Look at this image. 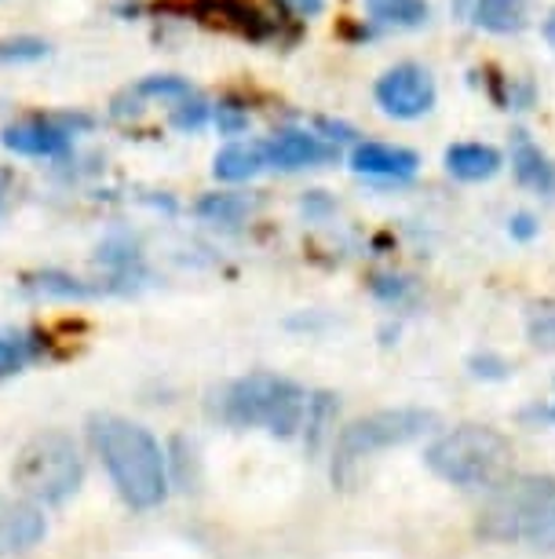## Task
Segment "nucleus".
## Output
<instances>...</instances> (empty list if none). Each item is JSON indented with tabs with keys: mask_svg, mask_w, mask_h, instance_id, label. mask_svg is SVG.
<instances>
[{
	"mask_svg": "<svg viewBox=\"0 0 555 559\" xmlns=\"http://www.w3.org/2000/svg\"><path fill=\"white\" fill-rule=\"evenodd\" d=\"M92 442H96L102 464H107L113 487L132 509H157L169 493V468L157 439L146 428L124 417L92 420Z\"/></svg>",
	"mask_w": 555,
	"mask_h": 559,
	"instance_id": "nucleus-1",
	"label": "nucleus"
},
{
	"mask_svg": "<svg viewBox=\"0 0 555 559\" xmlns=\"http://www.w3.org/2000/svg\"><path fill=\"white\" fill-rule=\"evenodd\" d=\"M555 520V479L552 476H508L497 483L475 520V534L494 545H538Z\"/></svg>",
	"mask_w": 555,
	"mask_h": 559,
	"instance_id": "nucleus-2",
	"label": "nucleus"
},
{
	"mask_svg": "<svg viewBox=\"0 0 555 559\" xmlns=\"http://www.w3.org/2000/svg\"><path fill=\"white\" fill-rule=\"evenodd\" d=\"M427 468L443 483L464 490L497 487L508 479L511 464V442L497 428L486 425H460L443 431L424 453Z\"/></svg>",
	"mask_w": 555,
	"mask_h": 559,
	"instance_id": "nucleus-3",
	"label": "nucleus"
},
{
	"mask_svg": "<svg viewBox=\"0 0 555 559\" xmlns=\"http://www.w3.org/2000/svg\"><path fill=\"white\" fill-rule=\"evenodd\" d=\"M12 479L29 504H62L85 479V461L67 431H40L19 450Z\"/></svg>",
	"mask_w": 555,
	"mask_h": 559,
	"instance_id": "nucleus-4",
	"label": "nucleus"
},
{
	"mask_svg": "<svg viewBox=\"0 0 555 559\" xmlns=\"http://www.w3.org/2000/svg\"><path fill=\"white\" fill-rule=\"evenodd\" d=\"M311 399L289 377L249 373L224 395V417L238 428H267L270 436H292L303 425Z\"/></svg>",
	"mask_w": 555,
	"mask_h": 559,
	"instance_id": "nucleus-5",
	"label": "nucleus"
},
{
	"mask_svg": "<svg viewBox=\"0 0 555 559\" xmlns=\"http://www.w3.org/2000/svg\"><path fill=\"white\" fill-rule=\"evenodd\" d=\"M432 428H438V417L432 409H417V406H395V409H376L359 420H351L348 428L337 436V457H333V476L343 479L351 464H359L365 457L391 447H406V442L427 436Z\"/></svg>",
	"mask_w": 555,
	"mask_h": 559,
	"instance_id": "nucleus-6",
	"label": "nucleus"
},
{
	"mask_svg": "<svg viewBox=\"0 0 555 559\" xmlns=\"http://www.w3.org/2000/svg\"><path fill=\"white\" fill-rule=\"evenodd\" d=\"M373 96L387 118L413 121V118H424V114L435 107V81H432V73L424 67H417V62H399V67L381 73Z\"/></svg>",
	"mask_w": 555,
	"mask_h": 559,
	"instance_id": "nucleus-7",
	"label": "nucleus"
},
{
	"mask_svg": "<svg viewBox=\"0 0 555 559\" xmlns=\"http://www.w3.org/2000/svg\"><path fill=\"white\" fill-rule=\"evenodd\" d=\"M0 143L23 157H59L70 151L73 129L67 121H19L8 124Z\"/></svg>",
	"mask_w": 555,
	"mask_h": 559,
	"instance_id": "nucleus-8",
	"label": "nucleus"
},
{
	"mask_svg": "<svg viewBox=\"0 0 555 559\" xmlns=\"http://www.w3.org/2000/svg\"><path fill=\"white\" fill-rule=\"evenodd\" d=\"M40 537H45V515L37 504L0 493V556L26 552Z\"/></svg>",
	"mask_w": 555,
	"mask_h": 559,
	"instance_id": "nucleus-9",
	"label": "nucleus"
},
{
	"mask_svg": "<svg viewBox=\"0 0 555 559\" xmlns=\"http://www.w3.org/2000/svg\"><path fill=\"white\" fill-rule=\"evenodd\" d=\"M351 168L359 176H370V179H413L417 168H421V157L406 146H391V143H359L351 151Z\"/></svg>",
	"mask_w": 555,
	"mask_h": 559,
	"instance_id": "nucleus-10",
	"label": "nucleus"
},
{
	"mask_svg": "<svg viewBox=\"0 0 555 559\" xmlns=\"http://www.w3.org/2000/svg\"><path fill=\"white\" fill-rule=\"evenodd\" d=\"M267 165L278 168H314V165H329L337 157V146H329L318 135L307 132H278L275 140L264 143Z\"/></svg>",
	"mask_w": 555,
	"mask_h": 559,
	"instance_id": "nucleus-11",
	"label": "nucleus"
},
{
	"mask_svg": "<svg viewBox=\"0 0 555 559\" xmlns=\"http://www.w3.org/2000/svg\"><path fill=\"white\" fill-rule=\"evenodd\" d=\"M500 165H505V157L486 143H454L446 151L449 176L464 179V183H483V179L500 173Z\"/></svg>",
	"mask_w": 555,
	"mask_h": 559,
	"instance_id": "nucleus-12",
	"label": "nucleus"
},
{
	"mask_svg": "<svg viewBox=\"0 0 555 559\" xmlns=\"http://www.w3.org/2000/svg\"><path fill=\"white\" fill-rule=\"evenodd\" d=\"M511 168L522 187L538 194H555V165L548 154H541V146L527 140V132H516V146H511Z\"/></svg>",
	"mask_w": 555,
	"mask_h": 559,
	"instance_id": "nucleus-13",
	"label": "nucleus"
},
{
	"mask_svg": "<svg viewBox=\"0 0 555 559\" xmlns=\"http://www.w3.org/2000/svg\"><path fill=\"white\" fill-rule=\"evenodd\" d=\"M264 165H267L264 143H230L216 154L213 173L224 183H242V179H253Z\"/></svg>",
	"mask_w": 555,
	"mask_h": 559,
	"instance_id": "nucleus-14",
	"label": "nucleus"
},
{
	"mask_svg": "<svg viewBox=\"0 0 555 559\" xmlns=\"http://www.w3.org/2000/svg\"><path fill=\"white\" fill-rule=\"evenodd\" d=\"M530 0H475V26L490 29V34H519L527 26Z\"/></svg>",
	"mask_w": 555,
	"mask_h": 559,
	"instance_id": "nucleus-15",
	"label": "nucleus"
},
{
	"mask_svg": "<svg viewBox=\"0 0 555 559\" xmlns=\"http://www.w3.org/2000/svg\"><path fill=\"white\" fill-rule=\"evenodd\" d=\"M205 12L208 15H216L219 23L230 26V29H238V34H245V37H267V23H264V15L256 12V8H249L245 0H205Z\"/></svg>",
	"mask_w": 555,
	"mask_h": 559,
	"instance_id": "nucleus-16",
	"label": "nucleus"
},
{
	"mask_svg": "<svg viewBox=\"0 0 555 559\" xmlns=\"http://www.w3.org/2000/svg\"><path fill=\"white\" fill-rule=\"evenodd\" d=\"M365 12H370L376 23L384 26H399V29H413L427 23V0H365Z\"/></svg>",
	"mask_w": 555,
	"mask_h": 559,
	"instance_id": "nucleus-17",
	"label": "nucleus"
},
{
	"mask_svg": "<svg viewBox=\"0 0 555 559\" xmlns=\"http://www.w3.org/2000/svg\"><path fill=\"white\" fill-rule=\"evenodd\" d=\"M253 202L242 194H205L202 202H197V216L208 219V224H238Z\"/></svg>",
	"mask_w": 555,
	"mask_h": 559,
	"instance_id": "nucleus-18",
	"label": "nucleus"
},
{
	"mask_svg": "<svg viewBox=\"0 0 555 559\" xmlns=\"http://www.w3.org/2000/svg\"><path fill=\"white\" fill-rule=\"evenodd\" d=\"M135 96L140 99H191V81L176 78V73H154V78H143L135 84Z\"/></svg>",
	"mask_w": 555,
	"mask_h": 559,
	"instance_id": "nucleus-19",
	"label": "nucleus"
},
{
	"mask_svg": "<svg viewBox=\"0 0 555 559\" xmlns=\"http://www.w3.org/2000/svg\"><path fill=\"white\" fill-rule=\"evenodd\" d=\"M29 293H40V297H62V300H73V297H88V286L70 274H59V271H45L37 278H29Z\"/></svg>",
	"mask_w": 555,
	"mask_h": 559,
	"instance_id": "nucleus-20",
	"label": "nucleus"
},
{
	"mask_svg": "<svg viewBox=\"0 0 555 559\" xmlns=\"http://www.w3.org/2000/svg\"><path fill=\"white\" fill-rule=\"evenodd\" d=\"M48 59V40L40 37H8L0 40V62L4 67H23V62Z\"/></svg>",
	"mask_w": 555,
	"mask_h": 559,
	"instance_id": "nucleus-21",
	"label": "nucleus"
},
{
	"mask_svg": "<svg viewBox=\"0 0 555 559\" xmlns=\"http://www.w3.org/2000/svg\"><path fill=\"white\" fill-rule=\"evenodd\" d=\"M527 333H530V344L533 347L555 352V304H548V308H538V311L530 314Z\"/></svg>",
	"mask_w": 555,
	"mask_h": 559,
	"instance_id": "nucleus-22",
	"label": "nucleus"
},
{
	"mask_svg": "<svg viewBox=\"0 0 555 559\" xmlns=\"http://www.w3.org/2000/svg\"><path fill=\"white\" fill-rule=\"evenodd\" d=\"M208 114H213V110H208V103L191 96V99H183L180 107L172 110V124H176V129H183V132H197L208 121Z\"/></svg>",
	"mask_w": 555,
	"mask_h": 559,
	"instance_id": "nucleus-23",
	"label": "nucleus"
},
{
	"mask_svg": "<svg viewBox=\"0 0 555 559\" xmlns=\"http://www.w3.org/2000/svg\"><path fill=\"white\" fill-rule=\"evenodd\" d=\"M216 124L224 135H238L249 129V114L242 107H230V103H224V107L216 110Z\"/></svg>",
	"mask_w": 555,
	"mask_h": 559,
	"instance_id": "nucleus-24",
	"label": "nucleus"
},
{
	"mask_svg": "<svg viewBox=\"0 0 555 559\" xmlns=\"http://www.w3.org/2000/svg\"><path fill=\"white\" fill-rule=\"evenodd\" d=\"M511 238H519V241H530L533 235H538V219H533L530 213H519V216H511Z\"/></svg>",
	"mask_w": 555,
	"mask_h": 559,
	"instance_id": "nucleus-25",
	"label": "nucleus"
},
{
	"mask_svg": "<svg viewBox=\"0 0 555 559\" xmlns=\"http://www.w3.org/2000/svg\"><path fill=\"white\" fill-rule=\"evenodd\" d=\"M281 4H289L292 12H300L303 19H307V15H318L322 8H326V0H281Z\"/></svg>",
	"mask_w": 555,
	"mask_h": 559,
	"instance_id": "nucleus-26",
	"label": "nucleus"
},
{
	"mask_svg": "<svg viewBox=\"0 0 555 559\" xmlns=\"http://www.w3.org/2000/svg\"><path fill=\"white\" fill-rule=\"evenodd\" d=\"M475 373L479 377H500L505 373V362H497V358H475Z\"/></svg>",
	"mask_w": 555,
	"mask_h": 559,
	"instance_id": "nucleus-27",
	"label": "nucleus"
},
{
	"mask_svg": "<svg viewBox=\"0 0 555 559\" xmlns=\"http://www.w3.org/2000/svg\"><path fill=\"white\" fill-rule=\"evenodd\" d=\"M322 129L329 132V140H351V135H354L348 124H340V121H322Z\"/></svg>",
	"mask_w": 555,
	"mask_h": 559,
	"instance_id": "nucleus-28",
	"label": "nucleus"
},
{
	"mask_svg": "<svg viewBox=\"0 0 555 559\" xmlns=\"http://www.w3.org/2000/svg\"><path fill=\"white\" fill-rule=\"evenodd\" d=\"M533 548H555V520L548 523V531H544V534H541V542H538V545H533Z\"/></svg>",
	"mask_w": 555,
	"mask_h": 559,
	"instance_id": "nucleus-29",
	"label": "nucleus"
},
{
	"mask_svg": "<svg viewBox=\"0 0 555 559\" xmlns=\"http://www.w3.org/2000/svg\"><path fill=\"white\" fill-rule=\"evenodd\" d=\"M4 347H8V341H0V358H4Z\"/></svg>",
	"mask_w": 555,
	"mask_h": 559,
	"instance_id": "nucleus-30",
	"label": "nucleus"
},
{
	"mask_svg": "<svg viewBox=\"0 0 555 559\" xmlns=\"http://www.w3.org/2000/svg\"><path fill=\"white\" fill-rule=\"evenodd\" d=\"M0 198H4V176H0Z\"/></svg>",
	"mask_w": 555,
	"mask_h": 559,
	"instance_id": "nucleus-31",
	"label": "nucleus"
},
{
	"mask_svg": "<svg viewBox=\"0 0 555 559\" xmlns=\"http://www.w3.org/2000/svg\"><path fill=\"white\" fill-rule=\"evenodd\" d=\"M548 29H552V40H555V19H552V26H548Z\"/></svg>",
	"mask_w": 555,
	"mask_h": 559,
	"instance_id": "nucleus-32",
	"label": "nucleus"
}]
</instances>
